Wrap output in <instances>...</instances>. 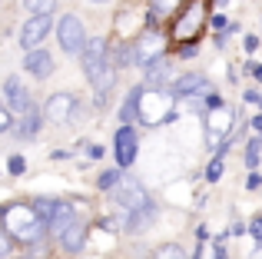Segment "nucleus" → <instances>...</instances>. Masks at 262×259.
<instances>
[{"label": "nucleus", "instance_id": "1", "mask_svg": "<svg viewBox=\"0 0 262 259\" xmlns=\"http://www.w3.org/2000/svg\"><path fill=\"white\" fill-rule=\"evenodd\" d=\"M4 229H10L20 243H37L50 229V223L33 209V203L30 206L27 203H10V206H4Z\"/></svg>", "mask_w": 262, "mask_h": 259}, {"label": "nucleus", "instance_id": "15", "mask_svg": "<svg viewBox=\"0 0 262 259\" xmlns=\"http://www.w3.org/2000/svg\"><path fill=\"white\" fill-rule=\"evenodd\" d=\"M60 243H63L67 253H80V249H83V243H86V229H83V223H73V226L67 229L63 236H60Z\"/></svg>", "mask_w": 262, "mask_h": 259}, {"label": "nucleus", "instance_id": "16", "mask_svg": "<svg viewBox=\"0 0 262 259\" xmlns=\"http://www.w3.org/2000/svg\"><path fill=\"white\" fill-rule=\"evenodd\" d=\"M43 120H47V117H40V113L30 106V110H27L24 117H20V123H17V133L24 136V140H30V136H37V133H40V123H43Z\"/></svg>", "mask_w": 262, "mask_h": 259}, {"label": "nucleus", "instance_id": "31", "mask_svg": "<svg viewBox=\"0 0 262 259\" xmlns=\"http://www.w3.org/2000/svg\"><path fill=\"white\" fill-rule=\"evenodd\" d=\"M246 100H249V103H256V106H262V93L259 90H249V93H246Z\"/></svg>", "mask_w": 262, "mask_h": 259}, {"label": "nucleus", "instance_id": "32", "mask_svg": "<svg viewBox=\"0 0 262 259\" xmlns=\"http://www.w3.org/2000/svg\"><path fill=\"white\" fill-rule=\"evenodd\" d=\"M246 183H249V189H259L262 186V176L259 173H249V180H246Z\"/></svg>", "mask_w": 262, "mask_h": 259}, {"label": "nucleus", "instance_id": "14", "mask_svg": "<svg viewBox=\"0 0 262 259\" xmlns=\"http://www.w3.org/2000/svg\"><path fill=\"white\" fill-rule=\"evenodd\" d=\"M203 87H209L203 73H186V77L173 80V97H192V93H199Z\"/></svg>", "mask_w": 262, "mask_h": 259}, {"label": "nucleus", "instance_id": "23", "mask_svg": "<svg viewBox=\"0 0 262 259\" xmlns=\"http://www.w3.org/2000/svg\"><path fill=\"white\" fill-rule=\"evenodd\" d=\"M24 7L30 13H53L57 10V0H24Z\"/></svg>", "mask_w": 262, "mask_h": 259}, {"label": "nucleus", "instance_id": "29", "mask_svg": "<svg viewBox=\"0 0 262 259\" xmlns=\"http://www.w3.org/2000/svg\"><path fill=\"white\" fill-rule=\"evenodd\" d=\"M249 233H252V236H256V240L262 243V216H256V220L249 223Z\"/></svg>", "mask_w": 262, "mask_h": 259}, {"label": "nucleus", "instance_id": "8", "mask_svg": "<svg viewBox=\"0 0 262 259\" xmlns=\"http://www.w3.org/2000/svg\"><path fill=\"white\" fill-rule=\"evenodd\" d=\"M113 143H116V163H120V166H133V160H136V130H133V123H123L116 130Z\"/></svg>", "mask_w": 262, "mask_h": 259}, {"label": "nucleus", "instance_id": "4", "mask_svg": "<svg viewBox=\"0 0 262 259\" xmlns=\"http://www.w3.org/2000/svg\"><path fill=\"white\" fill-rule=\"evenodd\" d=\"M229 133H232V110L223 103L216 110V117H209V143L216 146L219 156H223L226 146H229Z\"/></svg>", "mask_w": 262, "mask_h": 259}, {"label": "nucleus", "instance_id": "28", "mask_svg": "<svg viewBox=\"0 0 262 259\" xmlns=\"http://www.w3.org/2000/svg\"><path fill=\"white\" fill-rule=\"evenodd\" d=\"M10 126H13V120H10V106H4V110H0V130L7 133Z\"/></svg>", "mask_w": 262, "mask_h": 259}, {"label": "nucleus", "instance_id": "13", "mask_svg": "<svg viewBox=\"0 0 262 259\" xmlns=\"http://www.w3.org/2000/svg\"><path fill=\"white\" fill-rule=\"evenodd\" d=\"M73 223H77V213H73V206H70V203H60L57 213L50 216V233H53V236H63L67 229L73 226Z\"/></svg>", "mask_w": 262, "mask_h": 259}, {"label": "nucleus", "instance_id": "10", "mask_svg": "<svg viewBox=\"0 0 262 259\" xmlns=\"http://www.w3.org/2000/svg\"><path fill=\"white\" fill-rule=\"evenodd\" d=\"M4 103L10 106V110H20V113L30 110V93L24 90L20 77H7L4 80Z\"/></svg>", "mask_w": 262, "mask_h": 259}, {"label": "nucleus", "instance_id": "3", "mask_svg": "<svg viewBox=\"0 0 262 259\" xmlns=\"http://www.w3.org/2000/svg\"><path fill=\"white\" fill-rule=\"evenodd\" d=\"M113 200L120 203L123 209H143V206H149V200H146V189H143L140 183L133 180V176H123V180L116 183V189H113Z\"/></svg>", "mask_w": 262, "mask_h": 259}, {"label": "nucleus", "instance_id": "6", "mask_svg": "<svg viewBox=\"0 0 262 259\" xmlns=\"http://www.w3.org/2000/svg\"><path fill=\"white\" fill-rule=\"evenodd\" d=\"M83 73H86V80H93L96 73L103 70V67L110 63V50H106V40H90V44L83 47Z\"/></svg>", "mask_w": 262, "mask_h": 259}, {"label": "nucleus", "instance_id": "36", "mask_svg": "<svg viewBox=\"0 0 262 259\" xmlns=\"http://www.w3.org/2000/svg\"><path fill=\"white\" fill-rule=\"evenodd\" d=\"M252 126H256V133H262V113H259L256 120H252Z\"/></svg>", "mask_w": 262, "mask_h": 259}, {"label": "nucleus", "instance_id": "38", "mask_svg": "<svg viewBox=\"0 0 262 259\" xmlns=\"http://www.w3.org/2000/svg\"><path fill=\"white\" fill-rule=\"evenodd\" d=\"M93 4H103V0H93Z\"/></svg>", "mask_w": 262, "mask_h": 259}, {"label": "nucleus", "instance_id": "21", "mask_svg": "<svg viewBox=\"0 0 262 259\" xmlns=\"http://www.w3.org/2000/svg\"><path fill=\"white\" fill-rule=\"evenodd\" d=\"M120 180H123V173H120V169H103V173H100V180H96V186H100V189H110V193H113Z\"/></svg>", "mask_w": 262, "mask_h": 259}, {"label": "nucleus", "instance_id": "9", "mask_svg": "<svg viewBox=\"0 0 262 259\" xmlns=\"http://www.w3.org/2000/svg\"><path fill=\"white\" fill-rule=\"evenodd\" d=\"M133 50H136V63L149 67V63H156V57H160V50H163V37L156 30H149V33L140 37V44H136Z\"/></svg>", "mask_w": 262, "mask_h": 259}, {"label": "nucleus", "instance_id": "33", "mask_svg": "<svg viewBox=\"0 0 262 259\" xmlns=\"http://www.w3.org/2000/svg\"><path fill=\"white\" fill-rule=\"evenodd\" d=\"M212 27H216V30H226V17L223 13H212Z\"/></svg>", "mask_w": 262, "mask_h": 259}, {"label": "nucleus", "instance_id": "19", "mask_svg": "<svg viewBox=\"0 0 262 259\" xmlns=\"http://www.w3.org/2000/svg\"><path fill=\"white\" fill-rule=\"evenodd\" d=\"M140 97H143V87L129 90L126 103H123V123H133V120H140Z\"/></svg>", "mask_w": 262, "mask_h": 259}, {"label": "nucleus", "instance_id": "18", "mask_svg": "<svg viewBox=\"0 0 262 259\" xmlns=\"http://www.w3.org/2000/svg\"><path fill=\"white\" fill-rule=\"evenodd\" d=\"M169 70H173V67H169L166 60H156V63H149L146 83H149V87H166V83H169Z\"/></svg>", "mask_w": 262, "mask_h": 259}, {"label": "nucleus", "instance_id": "26", "mask_svg": "<svg viewBox=\"0 0 262 259\" xmlns=\"http://www.w3.org/2000/svg\"><path fill=\"white\" fill-rule=\"evenodd\" d=\"M219 176H223V156L216 153V160H212V163H209V169H206V180H209V183H216Z\"/></svg>", "mask_w": 262, "mask_h": 259}, {"label": "nucleus", "instance_id": "24", "mask_svg": "<svg viewBox=\"0 0 262 259\" xmlns=\"http://www.w3.org/2000/svg\"><path fill=\"white\" fill-rule=\"evenodd\" d=\"M153 259H186V253L179 246H173V243H166V246H160L156 249V256Z\"/></svg>", "mask_w": 262, "mask_h": 259}, {"label": "nucleus", "instance_id": "7", "mask_svg": "<svg viewBox=\"0 0 262 259\" xmlns=\"http://www.w3.org/2000/svg\"><path fill=\"white\" fill-rule=\"evenodd\" d=\"M50 24H53L50 13H33V17L24 24V30H20V44H24V50H33V47L50 33Z\"/></svg>", "mask_w": 262, "mask_h": 259}, {"label": "nucleus", "instance_id": "27", "mask_svg": "<svg viewBox=\"0 0 262 259\" xmlns=\"http://www.w3.org/2000/svg\"><path fill=\"white\" fill-rule=\"evenodd\" d=\"M7 169H10L13 176H20L27 169V163H24V156H10V160H7Z\"/></svg>", "mask_w": 262, "mask_h": 259}, {"label": "nucleus", "instance_id": "25", "mask_svg": "<svg viewBox=\"0 0 262 259\" xmlns=\"http://www.w3.org/2000/svg\"><path fill=\"white\" fill-rule=\"evenodd\" d=\"M259 149H262V133L249 143V149H246V163H249V166H256V163H259Z\"/></svg>", "mask_w": 262, "mask_h": 259}, {"label": "nucleus", "instance_id": "11", "mask_svg": "<svg viewBox=\"0 0 262 259\" xmlns=\"http://www.w3.org/2000/svg\"><path fill=\"white\" fill-rule=\"evenodd\" d=\"M24 70L30 73V77L43 80V77H50V70H53V57L47 50H37V47H33V50L27 53V60H24Z\"/></svg>", "mask_w": 262, "mask_h": 259}, {"label": "nucleus", "instance_id": "30", "mask_svg": "<svg viewBox=\"0 0 262 259\" xmlns=\"http://www.w3.org/2000/svg\"><path fill=\"white\" fill-rule=\"evenodd\" d=\"M243 47H246V50H249V53H252V50H256V47H259V37H252V33H249V37H246V40H243Z\"/></svg>", "mask_w": 262, "mask_h": 259}, {"label": "nucleus", "instance_id": "12", "mask_svg": "<svg viewBox=\"0 0 262 259\" xmlns=\"http://www.w3.org/2000/svg\"><path fill=\"white\" fill-rule=\"evenodd\" d=\"M90 83H93V90H96V103L103 106V103H106V97H110V90H113V83H116V70H113V63H106L93 80H90Z\"/></svg>", "mask_w": 262, "mask_h": 259}, {"label": "nucleus", "instance_id": "37", "mask_svg": "<svg viewBox=\"0 0 262 259\" xmlns=\"http://www.w3.org/2000/svg\"><path fill=\"white\" fill-rule=\"evenodd\" d=\"M226 253H223V246H216V253H212V259H223Z\"/></svg>", "mask_w": 262, "mask_h": 259}, {"label": "nucleus", "instance_id": "39", "mask_svg": "<svg viewBox=\"0 0 262 259\" xmlns=\"http://www.w3.org/2000/svg\"><path fill=\"white\" fill-rule=\"evenodd\" d=\"M219 4H226V0H219Z\"/></svg>", "mask_w": 262, "mask_h": 259}, {"label": "nucleus", "instance_id": "17", "mask_svg": "<svg viewBox=\"0 0 262 259\" xmlns=\"http://www.w3.org/2000/svg\"><path fill=\"white\" fill-rule=\"evenodd\" d=\"M156 220V209L153 206H143V209H129V220H126V229L129 233H140L143 226H149V223Z\"/></svg>", "mask_w": 262, "mask_h": 259}, {"label": "nucleus", "instance_id": "2", "mask_svg": "<svg viewBox=\"0 0 262 259\" xmlns=\"http://www.w3.org/2000/svg\"><path fill=\"white\" fill-rule=\"evenodd\" d=\"M57 37H60V47H63L67 53H83V47L90 44L83 24H80V17H73V13L60 17V24H57Z\"/></svg>", "mask_w": 262, "mask_h": 259}, {"label": "nucleus", "instance_id": "22", "mask_svg": "<svg viewBox=\"0 0 262 259\" xmlns=\"http://www.w3.org/2000/svg\"><path fill=\"white\" fill-rule=\"evenodd\" d=\"M153 4V10H149V24H156V17H163V13H169L179 0H149Z\"/></svg>", "mask_w": 262, "mask_h": 259}, {"label": "nucleus", "instance_id": "5", "mask_svg": "<svg viewBox=\"0 0 262 259\" xmlns=\"http://www.w3.org/2000/svg\"><path fill=\"white\" fill-rule=\"evenodd\" d=\"M73 113H77V100H73L70 93H53V97L47 100V106H43L47 123H57V126L70 123V117H73Z\"/></svg>", "mask_w": 262, "mask_h": 259}, {"label": "nucleus", "instance_id": "35", "mask_svg": "<svg viewBox=\"0 0 262 259\" xmlns=\"http://www.w3.org/2000/svg\"><path fill=\"white\" fill-rule=\"evenodd\" d=\"M246 70H249V73H252L256 80H262V67H246Z\"/></svg>", "mask_w": 262, "mask_h": 259}, {"label": "nucleus", "instance_id": "20", "mask_svg": "<svg viewBox=\"0 0 262 259\" xmlns=\"http://www.w3.org/2000/svg\"><path fill=\"white\" fill-rule=\"evenodd\" d=\"M57 206H60V203H57V200H50V196H37V200H33V209H37V213L43 216L47 223H50V216L57 213Z\"/></svg>", "mask_w": 262, "mask_h": 259}, {"label": "nucleus", "instance_id": "34", "mask_svg": "<svg viewBox=\"0 0 262 259\" xmlns=\"http://www.w3.org/2000/svg\"><path fill=\"white\" fill-rule=\"evenodd\" d=\"M229 233H232V236H243V233H249V229H246L243 223H232V229H229Z\"/></svg>", "mask_w": 262, "mask_h": 259}]
</instances>
